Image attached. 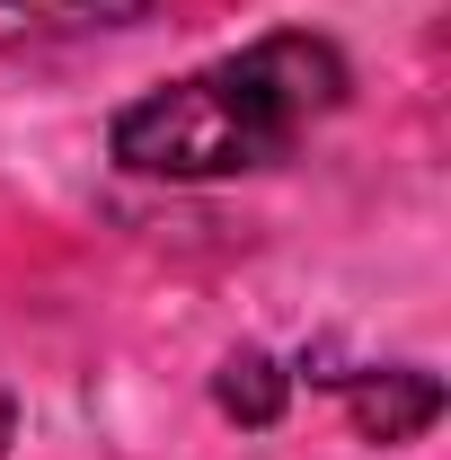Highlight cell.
<instances>
[{"label":"cell","mask_w":451,"mask_h":460,"mask_svg":"<svg viewBox=\"0 0 451 460\" xmlns=\"http://www.w3.org/2000/svg\"><path fill=\"white\" fill-rule=\"evenodd\" d=\"M354 71L328 36H257L248 54L204 62L169 89L133 98L115 115V160L133 177H177V186H213L292 160V142L345 107Z\"/></svg>","instance_id":"obj_1"},{"label":"cell","mask_w":451,"mask_h":460,"mask_svg":"<svg viewBox=\"0 0 451 460\" xmlns=\"http://www.w3.org/2000/svg\"><path fill=\"white\" fill-rule=\"evenodd\" d=\"M354 407V434L363 443H416L434 416H443V381L416 372V363H390V372H328Z\"/></svg>","instance_id":"obj_2"},{"label":"cell","mask_w":451,"mask_h":460,"mask_svg":"<svg viewBox=\"0 0 451 460\" xmlns=\"http://www.w3.org/2000/svg\"><path fill=\"white\" fill-rule=\"evenodd\" d=\"M142 0H0V45H27V36H71V27H115L133 18Z\"/></svg>","instance_id":"obj_3"},{"label":"cell","mask_w":451,"mask_h":460,"mask_svg":"<svg viewBox=\"0 0 451 460\" xmlns=\"http://www.w3.org/2000/svg\"><path fill=\"white\" fill-rule=\"evenodd\" d=\"M213 399H222V416H239V425H275L283 416V372L266 354H230L222 381H213Z\"/></svg>","instance_id":"obj_4"},{"label":"cell","mask_w":451,"mask_h":460,"mask_svg":"<svg viewBox=\"0 0 451 460\" xmlns=\"http://www.w3.org/2000/svg\"><path fill=\"white\" fill-rule=\"evenodd\" d=\"M9 425H18V407H9V381H0V452H9Z\"/></svg>","instance_id":"obj_5"}]
</instances>
